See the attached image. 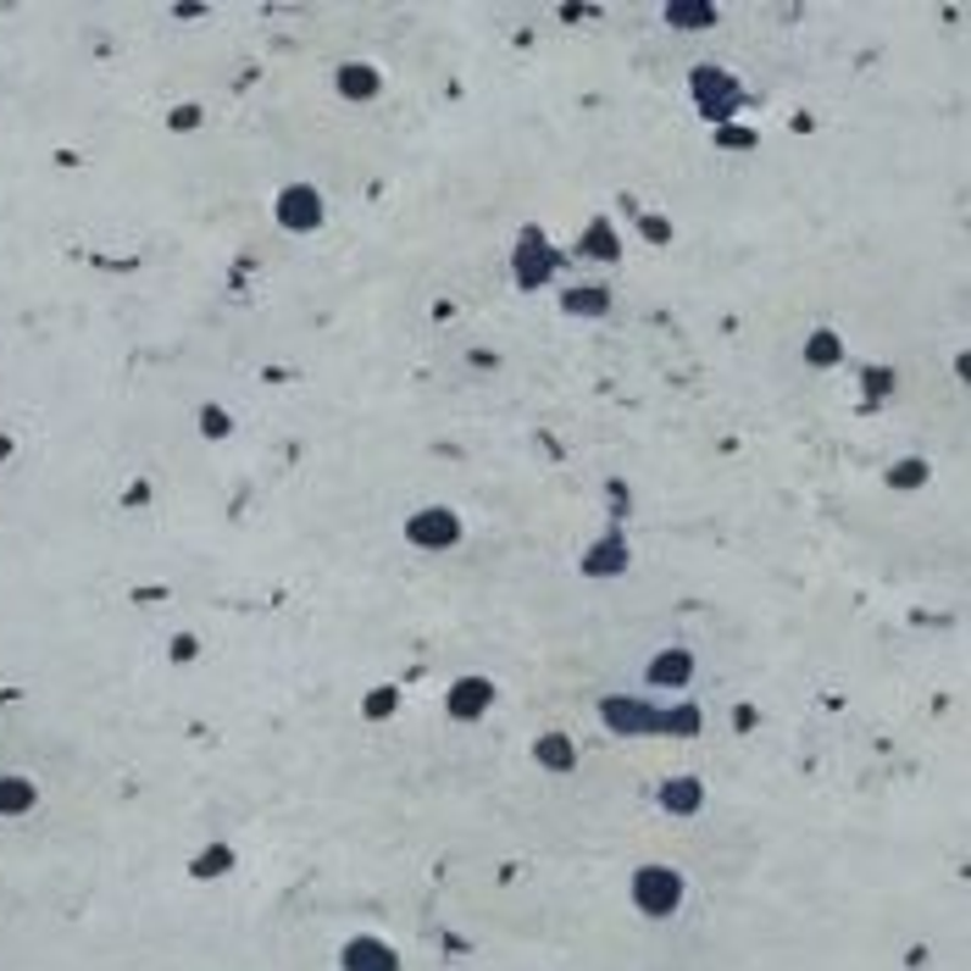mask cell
I'll use <instances>...</instances> for the list:
<instances>
[{"mask_svg":"<svg viewBox=\"0 0 971 971\" xmlns=\"http://www.w3.org/2000/svg\"><path fill=\"white\" fill-rule=\"evenodd\" d=\"M539 761H545L550 771H566V766H572L577 755H572V744H566L561 733H550V739H539Z\"/></svg>","mask_w":971,"mask_h":971,"instance_id":"4","label":"cell"},{"mask_svg":"<svg viewBox=\"0 0 971 971\" xmlns=\"http://www.w3.org/2000/svg\"><path fill=\"white\" fill-rule=\"evenodd\" d=\"M450 705H456V716H477L483 705H489V689H483V683H461Z\"/></svg>","mask_w":971,"mask_h":971,"instance_id":"5","label":"cell"},{"mask_svg":"<svg viewBox=\"0 0 971 971\" xmlns=\"http://www.w3.org/2000/svg\"><path fill=\"white\" fill-rule=\"evenodd\" d=\"M28 805H34V789L23 777H7V783H0V810H28Z\"/></svg>","mask_w":971,"mask_h":971,"instance_id":"6","label":"cell"},{"mask_svg":"<svg viewBox=\"0 0 971 971\" xmlns=\"http://www.w3.org/2000/svg\"><path fill=\"white\" fill-rule=\"evenodd\" d=\"M689 655H661V666H655V683H683L689 677V666H683Z\"/></svg>","mask_w":971,"mask_h":971,"instance_id":"7","label":"cell"},{"mask_svg":"<svg viewBox=\"0 0 971 971\" xmlns=\"http://www.w3.org/2000/svg\"><path fill=\"white\" fill-rule=\"evenodd\" d=\"M661 805L683 810V816H689V810H700V783H694V777H672V783L661 789Z\"/></svg>","mask_w":971,"mask_h":971,"instance_id":"3","label":"cell"},{"mask_svg":"<svg viewBox=\"0 0 971 971\" xmlns=\"http://www.w3.org/2000/svg\"><path fill=\"white\" fill-rule=\"evenodd\" d=\"M345 971H400V960L378 938H356V944H345Z\"/></svg>","mask_w":971,"mask_h":971,"instance_id":"2","label":"cell"},{"mask_svg":"<svg viewBox=\"0 0 971 971\" xmlns=\"http://www.w3.org/2000/svg\"><path fill=\"white\" fill-rule=\"evenodd\" d=\"M634 899H639L644 916H672L677 899H683V878H677V871H666V866H644L639 878H634Z\"/></svg>","mask_w":971,"mask_h":971,"instance_id":"1","label":"cell"}]
</instances>
